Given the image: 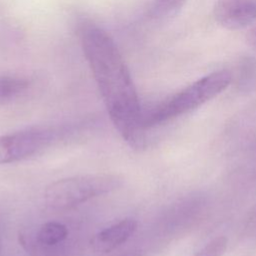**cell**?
<instances>
[{
	"instance_id": "obj_1",
	"label": "cell",
	"mask_w": 256,
	"mask_h": 256,
	"mask_svg": "<svg viewBox=\"0 0 256 256\" xmlns=\"http://www.w3.org/2000/svg\"><path fill=\"white\" fill-rule=\"evenodd\" d=\"M79 38L108 115L132 147L143 143L142 111L130 71L113 38L92 22L81 23Z\"/></svg>"
},
{
	"instance_id": "obj_2",
	"label": "cell",
	"mask_w": 256,
	"mask_h": 256,
	"mask_svg": "<svg viewBox=\"0 0 256 256\" xmlns=\"http://www.w3.org/2000/svg\"><path fill=\"white\" fill-rule=\"evenodd\" d=\"M230 82L231 75L224 70L212 72L196 80L148 112L142 113L143 129L159 125L200 107L224 91Z\"/></svg>"
},
{
	"instance_id": "obj_3",
	"label": "cell",
	"mask_w": 256,
	"mask_h": 256,
	"mask_svg": "<svg viewBox=\"0 0 256 256\" xmlns=\"http://www.w3.org/2000/svg\"><path fill=\"white\" fill-rule=\"evenodd\" d=\"M124 177L116 173L81 174L51 182L44 189V200L55 210L74 208L90 199L110 194L122 187Z\"/></svg>"
},
{
	"instance_id": "obj_4",
	"label": "cell",
	"mask_w": 256,
	"mask_h": 256,
	"mask_svg": "<svg viewBox=\"0 0 256 256\" xmlns=\"http://www.w3.org/2000/svg\"><path fill=\"white\" fill-rule=\"evenodd\" d=\"M53 138L46 128H27L0 136V164H10L24 160L44 147Z\"/></svg>"
},
{
	"instance_id": "obj_5",
	"label": "cell",
	"mask_w": 256,
	"mask_h": 256,
	"mask_svg": "<svg viewBox=\"0 0 256 256\" xmlns=\"http://www.w3.org/2000/svg\"><path fill=\"white\" fill-rule=\"evenodd\" d=\"M214 16L229 30L243 29L256 21V0H218Z\"/></svg>"
},
{
	"instance_id": "obj_6",
	"label": "cell",
	"mask_w": 256,
	"mask_h": 256,
	"mask_svg": "<svg viewBox=\"0 0 256 256\" xmlns=\"http://www.w3.org/2000/svg\"><path fill=\"white\" fill-rule=\"evenodd\" d=\"M137 221L125 218L96 233L90 240V248L94 255L105 256L125 243L136 231Z\"/></svg>"
},
{
	"instance_id": "obj_7",
	"label": "cell",
	"mask_w": 256,
	"mask_h": 256,
	"mask_svg": "<svg viewBox=\"0 0 256 256\" xmlns=\"http://www.w3.org/2000/svg\"><path fill=\"white\" fill-rule=\"evenodd\" d=\"M68 236L67 227L56 221H49L41 225L37 232V241L41 245L54 246L63 242Z\"/></svg>"
},
{
	"instance_id": "obj_8",
	"label": "cell",
	"mask_w": 256,
	"mask_h": 256,
	"mask_svg": "<svg viewBox=\"0 0 256 256\" xmlns=\"http://www.w3.org/2000/svg\"><path fill=\"white\" fill-rule=\"evenodd\" d=\"M186 0H153L147 11V16L153 20L166 19L174 15Z\"/></svg>"
},
{
	"instance_id": "obj_9",
	"label": "cell",
	"mask_w": 256,
	"mask_h": 256,
	"mask_svg": "<svg viewBox=\"0 0 256 256\" xmlns=\"http://www.w3.org/2000/svg\"><path fill=\"white\" fill-rule=\"evenodd\" d=\"M28 86L26 80L11 76L0 77V101L10 99L22 91Z\"/></svg>"
},
{
	"instance_id": "obj_10",
	"label": "cell",
	"mask_w": 256,
	"mask_h": 256,
	"mask_svg": "<svg viewBox=\"0 0 256 256\" xmlns=\"http://www.w3.org/2000/svg\"><path fill=\"white\" fill-rule=\"evenodd\" d=\"M228 246V240L225 236H217L209 241L194 256H223Z\"/></svg>"
},
{
	"instance_id": "obj_11",
	"label": "cell",
	"mask_w": 256,
	"mask_h": 256,
	"mask_svg": "<svg viewBox=\"0 0 256 256\" xmlns=\"http://www.w3.org/2000/svg\"><path fill=\"white\" fill-rule=\"evenodd\" d=\"M248 42L254 49H256V28L251 30L248 34Z\"/></svg>"
}]
</instances>
